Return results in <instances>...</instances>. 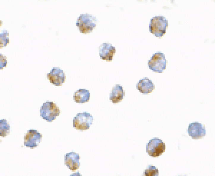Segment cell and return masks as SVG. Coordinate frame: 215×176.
Returning a JSON list of instances; mask_svg holds the SVG:
<instances>
[{
    "label": "cell",
    "instance_id": "obj_1",
    "mask_svg": "<svg viewBox=\"0 0 215 176\" xmlns=\"http://www.w3.org/2000/svg\"><path fill=\"white\" fill-rule=\"evenodd\" d=\"M167 25V22L165 17L155 16L151 19L150 31L156 37H161L165 33Z\"/></svg>",
    "mask_w": 215,
    "mask_h": 176
},
{
    "label": "cell",
    "instance_id": "obj_2",
    "mask_svg": "<svg viewBox=\"0 0 215 176\" xmlns=\"http://www.w3.org/2000/svg\"><path fill=\"white\" fill-rule=\"evenodd\" d=\"M164 143L160 139L155 138L149 141L146 145V151L151 156L157 157L165 150Z\"/></svg>",
    "mask_w": 215,
    "mask_h": 176
},
{
    "label": "cell",
    "instance_id": "obj_3",
    "mask_svg": "<svg viewBox=\"0 0 215 176\" xmlns=\"http://www.w3.org/2000/svg\"><path fill=\"white\" fill-rule=\"evenodd\" d=\"M149 67L152 69L155 67V71H161L166 67V60L163 54L161 53H156L152 57L149 62Z\"/></svg>",
    "mask_w": 215,
    "mask_h": 176
},
{
    "label": "cell",
    "instance_id": "obj_4",
    "mask_svg": "<svg viewBox=\"0 0 215 176\" xmlns=\"http://www.w3.org/2000/svg\"><path fill=\"white\" fill-rule=\"evenodd\" d=\"M144 173L147 176L157 175L158 170L154 166H150L145 169Z\"/></svg>",
    "mask_w": 215,
    "mask_h": 176
}]
</instances>
